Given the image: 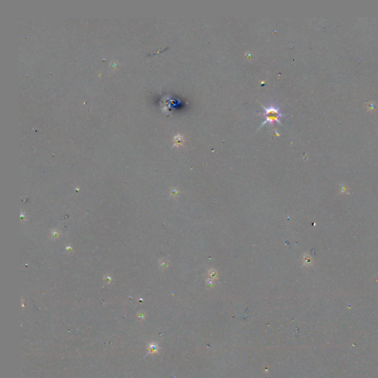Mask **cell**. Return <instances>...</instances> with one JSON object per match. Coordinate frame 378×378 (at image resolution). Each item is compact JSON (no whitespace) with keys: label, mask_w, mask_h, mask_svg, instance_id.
<instances>
[{"label":"cell","mask_w":378,"mask_h":378,"mask_svg":"<svg viewBox=\"0 0 378 378\" xmlns=\"http://www.w3.org/2000/svg\"><path fill=\"white\" fill-rule=\"evenodd\" d=\"M262 108L264 110V112L262 114V116L265 118L264 122H262L260 128L263 126L268 124L269 125H273L275 124H282L281 118L284 116V114L281 112L279 108L276 107L275 106H265L262 105Z\"/></svg>","instance_id":"cell-1"},{"label":"cell","mask_w":378,"mask_h":378,"mask_svg":"<svg viewBox=\"0 0 378 378\" xmlns=\"http://www.w3.org/2000/svg\"><path fill=\"white\" fill-rule=\"evenodd\" d=\"M149 351L150 352L154 353L157 351V346L156 344H151L149 346Z\"/></svg>","instance_id":"cell-2"}]
</instances>
